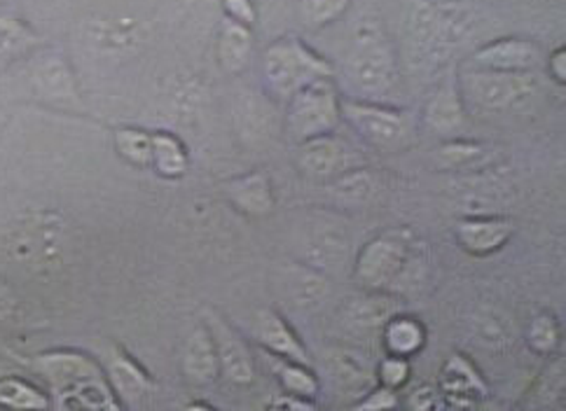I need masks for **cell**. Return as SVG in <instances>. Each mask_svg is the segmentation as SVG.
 <instances>
[{
	"label": "cell",
	"mask_w": 566,
	"mask_h": 411,
	"mask_svg": "<svg viewBox=\"0 0 566 411\" xmlns=\"http://www.w3.org/2000/svg\"><path fill=\"white\" fill-rule=\"evenodd\" d=\"M29 43H33V35L24 24L14 22V19H0V56L24 50Z\"/></svg>",
	"instance_id": "obj_35"
},
{
	"label": "cell",
	"mask_w": 566,
	"mask_h": 411,
	"mask_svg": "<svg viewBox=\"0 0 566 411\" xmlns=\"http://www.w3.org/2000/svg\"><path fill=\"white\" fill-rule=\"evenodd\" d=\"M564 56H566V52H564V50H559V52H555V54H553V59H551L553 73H555V77H557V80H562V82H564V77H566V71H564Z\"/></svg>",
	"instance_id": "obj_42"
},
{
	"label": "cell",
	"mask_w": 566,
	"mask_h": 411,
	"mask_svg": "<svg viewBox=\"0 0 566 411\" xmlns=\"http://www.w3.org/2000/svg\"><path fill=\"white\" fill-rule=\"evenodd\" d=\"M253 50V35L249 27L239 22H226L220 33V64L226 71L237 73L249 64V56Z\"/></svg>",
	"instance_id": "obj_22"
},
{
	"label": "cell",
	"mask_w": 566,
	"mask_h": 411,
	"mask_svg": "<svg viewBox=\"0 0 566 411\" xmlns=\"http://www.w3.org/2000/svg\"><path fill=\"white\" fill-rule=\"evenodd\" d=\"M108 375L115 393L132 404L144 400L148 396V390L153 388L150 377L140 369L138 362H134L132 356L123 351V348H113V354L108 358Z\"/></svg>",
	"instance_id": "obj_19"
},
{
	"label": "cell",
	"mask_w": 566,
	"mask_h": 411,
	"mask_svg": "<svg viewBox=\"0 0 566 411\" xmlns=\"http://www.w3.org/2000/svg\"><path fill=\"white\" fill-rule=\"evenodd\" d=\"M33 367L43 375L56 390H69L77 383L98 379V367L75 351H52L45 356H38L33 360Z\"/></svg>",
	"instance_id": "obj_14"
},
{
	"label": "cell",
	"mask_w": 566,
	"mask_h": 411,
	"mask_svg": "<svg viewBox=\"0 0 566 411\" xmlns=\"http://www.w3.org/2000/svg\"><path fill=\"white\" fill-rule=\"evenodd\" d=\"M381 337L389 356L408 360L417 356L423 344H427V330H423V325L412 316H402L400 312L381 327Z\"/></svg>",
	"instance_id": "obj_20"
},
{
	"label": "cell",
	"mask_w": 566,
	"mask_h": 411,
	"mask_svg": "<svg viewBox=\"0 0 566 411\" xmlns=\"http://www.w3.org/2000/svg\"><path fill=\"white\" fill-rule=\"evenodd\" d=\"M342 117L373 146L394 148L410 134L408 117L396 108L379 106L370 101H342Z\"/></svg>",
	"instance_id": "obj_7"
},
{
	"label": "cell",
	"mask_w": 566,
	"mask_h": 411,
	"mask_svg": "<svg viewBox=\"0 0 566 411\" xmlns=\"http://www.w3.org/2000/svg\"><path fill=\"white\" fill-rule=\"evenodd\" d=\"M345 251H347V243L335 230V232H323L316 239H312L307 245V257L312 266L321 270V266L333 264V262L339 264L342 257H345Z\"/></svg>",
	"instance_id": "obj_32"
},
{
	"label": "cell",
	"mask_w": 566,
	"mask_h": 411,
	"mask_svg": "<svg viewBox=\"0 0 566 411\" xmlns=\"http://www.w3.org/2000/svg\"><path fill=\"white\" fill-rule=\"evenodd\" d=\"M478 14L463 0H415L408 31L415 52L431 64L450 59L478 31Z\"/></svg>",
	"instance_id": "obj_1"
},
{
	"label": "cell",
	"mask_w": 566,
	"mask_h": 411,
	"mask_svg": "<svg viewBox=\"0 0 566 411\" xmlns=\"http://www.w3.org/2000/svg\"><path fill=\"white\" fill-rule=\"evenodd\" d=\"M538 85L530 71L471 68L459 80L461 98L484 113H515L536 98Z\"/></svg>",
	"instance_id": "obj_2"
},
{
	"label": "cell",
	"mask_w": 566,
	"mask_h": 411,
	"mask_svg": "<svg viewBox=\"0 0 566 411\" xmlns=\"http://www.w3.org/2000/svg\"><path fill=\"white\" fill-rule=\"evenodd\" d=\"M354 155L345 140L333 134L297 143V167L312 178H337L352 169Z\"/></svg>",
	"instance_id": "obj_8"
},
{
	"label": "cell",
	"mask_w": 566,
	"mask_h": 411,
	"mask_svg": "<svg viewBox=\"0 0 566 411\" xmlns=\"http://www.w3.org/2000/svg\"><path fill=\"white\" fill-rule=\"evenodd\" d=\"M293 400H289V396H286V400H276V402H272L270 404V409H293V411H310V409H314L316 404H312V402H305L302 398H297V396H291Z\"/></svg>",
	"instance_id": "obj_41"
},
{
	"label": "cell",
	"mask_w": 566,
	"mask_h": 411,
	"mask_svg": "<svg viewBox=\"0 0 566 411\" xmlns=\"http://www.w3.org/2000/svg\"><path fill=\"white\" fill-rule=\"evenodd\" d=\"M270 358H272V365L276 369L281 386L286 388L291 396H297V398H314L316 396L318 381L314 379V375L305 365L295 362V360H286V358H276V356H270Z\"/></svg>",
	"instance_id": "obj_27"
},
{
	"label": "cell",
	"mask_w": 566,
	"mask_h": 411,
	"mask_svg": "<svg viewBox=\"0 0 566 411\" xmlns=\"http://www.w3.org/2000/svg\"><path fill=\"white\" fill-rule=\"evenodd\" d=\"M541 61V52L530 40L501 38L492 45L482 48L473 54V64L478 68L492 71H532Z\"/></svg>",
	"instance_id": "obj_13"
},
{
	"label": "cell",
	"mask_w": 566,
	"mask_h": 411,
	"mask_svg": "<svg viewBox=\"0 0 566 411\" xmlns=\"http://www.w3.org/2000/svg\"><path fill=\"white\" fill-rule=\"evenodd\" d=\"M398 312L400 306L391 295L381 291H368L363 295H354L342 304L339 316L349 330L373 333V330H381V327L387 325V320Z\"/></svg>",
	"instance_id": "obj_11"
},
{
	"label": "cell",
	"mask_w": 566,
	"mask_h": 411,
	"mask_svg": "<svg viewBox=\"0 0 566 411\" xmlns=\"http://www.w3.org/2000/svg\"><path fill=\"white\" fill-rule=\"evenodd\" d=\"M396 407H398L396 393L387 386H379L368 396V400L354 404V409H358V411H387V409H396Z\"/></svg>",
	"instance_id": "obj_38"
},
{
	"label": "cell",
	"mask_w": 566,
	"mask_h": 411,
	"mask_svg": "<svg viewBox=\"0 0 566 411\" xmlns=\"http://www.w3.org/2000/svg\"><path fill=\"white\" fill-rule=\"evenodd\" d=\"M262 73H265L270 92L281 101H289L310 82L331 77L333 66L300 40L283 38L268 48L265 59H262Z\"/></svg>",
	"instance_id": "obj_3"
},
{
	"label": "cell",
	"mask_w": 566,
	"mask_h": 411,
	"mask_svg": "<svg viewBox=\"0 0 566 411\" xmlns=\"http://www.w3.org/2000/svg\"><path fill=\"white\" fill-rule=\"evenodd\" d=\"M412 264V249L406 239L400 236H377L363 245L354 274L358 283H363L368 291H387L396 285L402 276L410 272Z\"/></svg>",
	"instance_id": "obj_6"
},
{
	"label": "cell",
	"mask_w": 566,
	"mask_h": 411,
	"mask_svg": "<svg viewBox=\"0 0 566 411\" xmlns=\"http://www.w3.org/2000/svg\"><path fill=\"white\" fill-rule=\"evenodd\" d=\"M347 77L366 96L387 94L394 85V54L375 27H363L347 59Z\"/></svg>",
	"instance_id": "obj_5"
},
{
	"label": "cell",
	"mask_w": 566,
	"mask_h": 411,
	"mask_svg": "<svg viewBox=\"0 0 566 411\" xmlns=\"http://www.w3.org/2000/svg\"><path fill=\"white\" fill-rule=\"evenodd\" d=\"M412 409L417 411H429V409H440V402H438V396L436 390L429 388V386H419L415 388V393L410 396V402H408Z\"/></svg>",
	"instance_id": "obj_40"
},
{
	"label": "cell",
	"mask_w": 566,
	"mask_h": 411,
	"mask_svg": "<svg viewBox=\"0 0 566 411\" xmlns=\"http://www.w3.org/2000/svg\"><path fill=\"white\" fill-rule=\"evenodd\" d=\"M226 10L232 22L251 27L255 22V10L251 0H226Z\"/></svg>",
	"instance_id": "obj_39"
},
{
	"label": "cell",
	"mask_w": 566,
	"mask_h": 411,
	"mask_svg": "<svg viewBox=\"0 0 566 411\" xmlns=\"http://www.w3.org/2000/svg\"><path fill=\"white\" fill-rule=\"evenodd\" d=\"M150 167L161 178H180L188 171V152L176 136L157 131L153 134V161Z\"/></svg>",
	"instance_id": "obj_23"
},
{
	"label": "cell",
	"mask_w": 566,
	"mask_h": 411,
	"mask_svg": "<svg viewBox=\"0 0 566 411\" xmlns=\"http://www.w3.org/2000/svg\"><path fill=\"white\" fill-rule=\"evenodd\" d=\"M342 119V98L331 77H318L289 98L286 131L293 143L333 134Z\"/></svg>",
	"instance_id": "obj_4"
},
{
	"label": "cell",
	"mask_w": 566,
	"mask_h": 411,
	"mask_svg": "<svg viewBox=\"0 0 566 411\" xmlns=\"http://www.w3.org/2000/svg\"><path fill=\"white\" fill-rule=\"evenodd\" d=\"M22 318V299L8 283L0 281V325H12Z\"/></svg>",
	"instance_id": "obj_37"
},
{
	"label": "cell",
	"mask_w": 566,
	"mask_h": 411,
	"mask_svg": "<svg viewBox=\"0 0 566 411\" xmlns=\"http://www.w3.org/2000/svg\"><path fill=\"white\" fill-rule=\"evenodd\" d=\"M115 148L125 161L146 169L153 161V134H146L140 129H117Z\"/></svg>",
	"instance_id": "obj_29"
},
{
	"label": "cell",
	"mask_w": 566,
	"mask_h": 411,
	"mask_svg": "<svg viewBox=\"0 0 566 411\" xmlns=\"http://www.w3.org/2000/svg\"><path fill=\"white\" fill-rule=\"evenodd\" d=\"M513 222L503 215H471L457 222V239L471 255H492L513 236Z\"/></svg>",
	"instance_id": "obj_10"
},
{
	"label": "cell",
	"mask_w": 566,
	"mask_h": 411,
	"mask_svg": "<svg viewBox=\"0 0 566 411\" xmlns=\"http://www.w3.org/2000/svg\"><path fill=\"white\" fill-rule=\"evenodd\" d=\"M467 122V108H463V98L457 85H444L431 98L427 108V125L436 134H454Z\"/></svg>",
	"instance_id": "obj_21"
},
{
	"label": "cell",
	"mask_w": 566,
	"mask_h": 411,
	"mask_svg": "<svg viewBox=\"0 0 566 411\" xmlns=\"http://www.w3.org/2000/svg\"><path fill=\"white\" fill-rule=\"evenodd\" d=\"M527 344L534 354L548 356L559 346V327L553 316H536L530 325Z\"/></svg>",
	"instance_id": "obj_33"
},
{
	"label": "cell",
	"mask_w": 566,
	"mask_h": 411,
	"mask_svg": "<svg viewBox=\"0 0 566 411\" xmlns=\"http://www.w3.org/2000/svg\"><path fill=\"white\" fill-rule=\"evenodd\" d=\"M207 327L211 330L216 344L222 377L234 386H251L255 379V362L247 344L241 341V337L222 318L211 316Z\"/></svg>",
	"instance_id": "obj_9"
},
{
	"label": "cell",
	"mask_w": 566,
	"mask_h": 411,
	"mask_svg": "<svg viewBox=\"0 0 566 411\" xmlns=\"http://www.w3.org/2000/svg\"><path fill=\"white\" fill-rule=\"evenodd\" d=\"M184 372L197 386H209L218 379L220 365L211 330L207 325H199L190 333L184 351Z\"/></svg>",
	"instance_id": "obj_16"
},
{
	"label": "cell",
	"mask_w": 566,
	"mask_h": 411,
	"mask_svg": "<svg viewBox=\"0 0 566 411\" xmlns=\"http://www.w3.org/2000/svg\"><path fill=\"white\" fill-rule=\"evenodd\" d=\"M436 157L442 169L467 171V169H475L480 161H484V157H488V148L471 140H450L436 150Z\"/></svg>",
	"instance_id": "obj_26"
},
{
	"label": "cell",
	"mask_w": 566,
	"mask_h": 411,
	"mask_svg": "<svg viewBox=\"0 0 566 411\" xmlns=\"http://www.w3.org/2000/svg\"><path fill=\"white\" fill-rule=\"evenodd\" d=\"M226 194L237 211L244 215H268L274 209V192L270 178L262 171H253L241 178H234L226 185Z\"/></svg>",
	"instance_id": "obj_17"
},
{
	"label": "cell",
	"mask_w": 566,
	"mask_h": 411,
	"mask_svg": "<svg viewBox=\"0 0 566 411\" xmlns=\"http://www.w3.org/2000/svg\"><path fill=\"white\" fill-rule=\"evenodd\" d=\"M255 339L260 341V346L268 348L270 356L295 360L302 365L310 362L305 344L300 341V337L293 333V327L283 320V316L272 312V308H262V312H258Z\"/></svg>",
	"instance_id": "obj_12"
},
{
	"label": "cell",
	"mask_w": 566,
	"mask_h": 411,
	"mask_svg": "<svg viewBox=\"0 0 566 411\" xmlns=\"http://www.w3.org/2000/svg\"><path fill=\"white\" fill-rule=\"evenodd\" d=\"M0 407L6 409H48V398L35 386L17 377L0 379Z\"/></svg>",
	"instance_id": "obj_28"
},
{
	"label": "cell",
	"mask_w": 566,
	"mask_h": 411,
	"mask_svg": "<svg viewBox=\"0 0 566 411\" xmlns=\"http://www.w3.org/2000/svg\"><path fill=\"white\" fill-rule=\"evenodd\" d=\"M333 194L347 203H366L375 194V178L366 169H349L335 178Z\"/></svg>",
	"instance_id": "obj_31"
},
{
	"label": "cell",
	"mask_w": 566,
	"mask_h": 411,
	"mask_svg": "<svg viewBox=\"0 0 566 411\" xmlns=\"http://www.w3.org/2000/svg\"><path fill=\"white\" fill-rule=\"evenodd\" d=\"M326 367L339 388L354 390V393L368 388L375 379V365L356 348H331L326 354Z\"/></svg>",
	"instance_id": "obj_18"
},
{
	"label": "cell",
	"mask_w": 566,
	"mask_h": 411,
	"mask_svg": "<svg viewBox=\"0 0 566 411\" xmlns=\"http://www.w3.org/2000/svg\"><path fill=\"white\" fill-rule=\"evenodd\" d=\"M286 287L293 304L297 306H314L318 304L328 293V281L323 276L316 266L302 264L293 266L286 276Z\"/></svg>",
	"instance_id": "obj_24"
},
{
	"label": "cell",
	"mask_w": 566,
	"mask_h": 411,
	"mask_svg": "<svg viewBox=\"0 0 566 411\" xmlns=\"http://www.w3.org/2000/svg\"><path fill=\"white\" fill-rule=\"evenodd\" d=\"M410 375H412V367H410L408 358L389 356L387 360L379 362V369H377L375 377L379 379L381 386L396 390V388H402L410 381Z\"/></svg>",
	"instance_id": "obj_36"
},
{
	"label": "cell",
	"mask_w": 566,
	"mask_h": 411,
	"mask_svg": "<svg viewBox=\"0 0 566 411\" xmlns=\"http://www.w3.org/2000/svg\"><path fill=\"white\" fill-rule=\"evenodd\" d=\"M473 335L478 344L488 348H505L513 341V325L509 316L494 308H482L473 316Z\"/></svg>",
	"instance_id": "obj_25"
},
{
	"label": "cell",
	"mask_w": 566,
	"mask_h": 411,
	"mask_svg": "<svg viewBox=\"0 0 566 411\" xmlns=\"http://www.w3.org/2000/svg\"><path fill=\"white\" fill-rule=\"evenodd\" d=\"M302 17L314 29L328 27L349 8V0H302Z\"/></svg>",
	"instance_id": "obj_34"
},
{
	"label": "cell",
	"mask_w": 566,
	"mask_h": 411,
	"mask_svg": "<svg viewBox=\"0 0 566 411\" xmlns=\"http://www.w3.org/2000/svg\"><path fill=\"white\" fill-rule=\"evenodd\" d=\"M38 85L52 98H75V82L73 73L62 59L52 56L38 68Z\"/></svg>",
	"instance_id": "obj_30"
},
{
	"label": "cell",
	"mask_w": 566,
	"mask_h": 411,
	"mask_svg": "<svg viewBox=\"0 0 566 411\" xmlns=\"http://www.w3.org/2000/svg\"><path fill=\"white\" fill-rule=\"evenodd\" d=\"M440 388L444 398H450L454 404L463 407L488 398V383L480 377L475 365L459 354L450 356L448 362L442 365Z\"/></svg>",
	"instance_id": "obj_15"
}]
</instances>
